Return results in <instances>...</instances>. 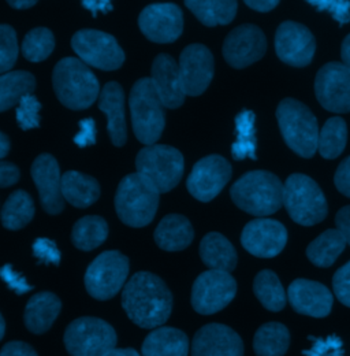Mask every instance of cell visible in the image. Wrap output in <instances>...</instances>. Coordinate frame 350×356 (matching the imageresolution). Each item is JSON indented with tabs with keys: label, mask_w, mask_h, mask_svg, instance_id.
I'll list each match as a JSON object with an SVG mask.
<instances>
[{
	"label": "cell",
	"mask_w": 350,
	"mask_h": 356,
	"mask_svg": "<svg viewBox=\"0 0 350 356\" xmlns=\"http://www.w3.org/2000/svg\"><path fill=\"white\" fill-rule=\"evenodd\" d=\"M306 356H344L341 339L331 336L326 340H316L313 347L304 353Z\"/></svg>",
	"instance_id": "bcb514c9"
},
{
	"label": "cell",
	"mask_w": 350,
	"mask_h": 356,
	"mask_svg": "<svg viewBox=\"0 0 350 356\" xmlns=\"http://www.w3.org/2000/svg\"><path fill=\"white\" fill-rule=\"evenodd\" d=\"M267 51V39L262 29L244 24L233 29L223 43V56L234 69H244L260 60Z\"/></svg>",
	"instance_id": "ac0fdd59"
},
{
	"label": "cell",
	"mask_w": 350,
	"mask_h": 356,
	"mask_svg": "<svg viewBox=\"0 0 350 356\" xmlns=\"http://www.w3.org/2000/svg\"><path fill=\"white\" fill-rule=\"evenodd\" d=\"M283 204L290 218L303 226H313L326 220L328 206L315 179L301 173L289 176L283 185Z\"/></svg>",
	"instance_id": "52a82bcc"
},
{
	"label": "cell",
	"mask_w": 350,
	"mask_h": 356,
	"mask_svg": "<svg viewBox=\"0 0 350 356\" xmlns=\"http://www.w3.org/2000/svg\"><path fill=\"white\" fill-rule=\"evenodd\" d=\"M185 6L203 25L212 28L233 22L238 3L234 0H186Z\"/></svg>",
	"instance_id": "4dcf8cb0"
},
{
	"label": "cell",
	"mask_w": 350,
	"mask_h": 356,
	"mask_svg": "<svg viewBox=\"0 0 350 356\" xmlns=\"http://www.w3.org/2000/svg\"><path fill=\"white\" fill-rule=\"evenodd\" d=\"M231 178V165L220 155H208L192 169L186 186L189 193L200 202H211L223 191Z\"/></svg>",
	"instance_id": "2e32d148"
},
{
	"label": "cell",
	"mask_w": 350,
	"mask_h": 356,
	"mask_svg": "<svg viewBox=\"0 0 350 356\" xmlns=\"http://www.w3.org/2000/svg\"><path fill=\"white\" fill-rule=\"evenodd\" d=\"M17 33L10 25L0 24V76L8 73L18 58Z\"/></svg>",
	"instance_id": "ab89813d"
},
{
	"label": "cell",
	"mask_w": 350,
	"mask_h": 356,
	"mask_svg": "<svg viewBox=\"0 0 350 356\" xmlns=\"http://www.w3.org/2000/svg\"><path fill=\"white\" fill-rule=\"evenodd\" d=\"M348 143V125L344 118L333 117L326 121L324 127L319 132V154L324 159L338 158Z\"/></svg>",
	"instance_id": "74e56055"
},
{
	"label": "cell",
	"mask_w": 350,
	"mask_h": 356,
	"mask_svg": "<svg viewBox=\"0 0 350 356\" xmlns=\"http://www.w3.org/2000/svg\"><path fill=\"white\" fill-rule=\"evenodd\" d=\"M8 4L12 7V8H15V10H26V8H31V7H33L35 4H36V1L35 0H10L8 1Z\"/></svg>",
	"instance_id": "6f0895ef"
},
{
	"label": "cell",
	"mask_w": 350,
	"mask_h": 356,
	"mask_svg": "<svg viewBox=\"0 0 350 356\" xmlns=\"http://www.w3.org/2000/svg\"><path fill=\"white\" fill-rule=\"evenodd\" d=\"M108 236V225L99 216H87L78 220L72 230V243L81 251L100 247Z\"/></svg>",
	"instance_id": "e575fe53"
},
{
	"label": "cell",
	"mask_w": 350,
	"mask_h": 356,
	"mask_svg": "<svg viewBox=\"0 0 350 356\" xmlns=\"http://www.w3.org/2000/svg\"><path fill=\"white\" fill-rule=\"evenodd\" d=\"M230 196L240 210L255 217H268L283 206V184L274 173L253 170L233 184Z\"/></svg>",
	"instance_id": "7a4b0ae2"
},
{
	"label": "cell",
	"mask_w": 350,
	"mask_h": 356,
	"mask_svg": "<svg viewBox=\"0 0 350 356\" xmlns=\"http://www.w3.org/2000/svg\"><path fill=\"white\" fill-rule=\"evenodd\" d=\"M341 58H342L344 65L350 67V35L345 38V40L342 42V45H341Z\"/></svg>",
	"instance_id": "11a10c76"
},
{
	"label": "cell",
	"mask_w": 350,
	"mask_h": 356,
	"mask_svg": "<svg viewBox=\"0 0 350 356\" xmlns=\"http://www.w3.org/2000/svg\"><path fill=\"white\" fill-rule=\"evenodd\" d=\"M310 6L317 11L328 13L340 25L350 22V1L348 0H310Z\"/></svg>",
	"instance_id": "b9f144b4"
},
{
	"label": "cell",
	"mask_w": 350,
	"mask_h": 356,
	"mask_svg": "<svg viewBox=\"0 0 350 356\" xmlns=\"http://www.w3.org/2000/svg\"><path fill=\"white\" fill-rule=\"evenodd\" d=\"M99 108L107 115V131L111 143L115 147H122L128 141V129L125 118V92L124 88L110 81L101 89L99 96Z\"/></svg>",
	"instance_id": "cb8c5ba5"
},
{
	"label": "cell",
	"mask_w": 350,
	"mask_h": 356,
	"mask_svg": "<svg viewBox=\"0 0 350 356\" xmlns=\"http://www.w3.org/2000/svg\"><path fill=\"white\" fill-rule=\"evenodd\" d=\"M129 259L119 251L100 254L87 268L85 288L97 300L112 299L126 284Z\"/></svg>",
	"instance_id": "30bf717a"
},
{
	"label": "cell",
	"mask_w": 350,
	"mask_h": 356,
	"mask_svg": "<svg viewBox=\"0 0 350 356\" xmlns=\"http://www.w3.org/2000/svg\"><path fill=\"white\" fill-rule=\"evenodd\" d=\"M129 107L133 132L137 140L145 145L156 144L166 127V114L151 77L140 79L133 86Z\"/></svg>",
	"instance_id": "5b68a950"
},
{
	"label": "cell",
	"mask_w": 350,
	"mask_h": 356,
	"mask_svg": "<svg viewBox=\"0 0 350 356\" xmlns=\"http://www.w3.org/2000/svg\"><path fill=\"white\" fill-rule=\"evenodd\" d=\"M138 26L153 43H174L183 31V14L174 3H153L141 11Z\"/></svg>",
	"instance_id": "5bb4252c"
},
{
	"label": "cell",
	"mask_w": 350,
	"mask_h": 356,
	"mask_svg": "<svg viewBox=\"0 0 350 356\" xmlns=\"http://www.w3.org/2000/svg\"><path fill=\"white\" fill-rule=\"evenodd\" d=\"M52 86L59 102L70 110H85L100 96L93 72L78 58H63L53 67Z\"/></svg>",
	"instance_id": "3957f363"
},
{
	"label": "cell",
	"mask_w": 350,
	"mask_h": 356,
	"mask_svg": "<svg viewBox=\"0 0 350 356\" xmlns=\"http://www.w3.org/2000/svg\"><path fill=\"white\" fill-rule=\"evenodd\" d=\"M275 51L283 63L294 67H306L313 60L316 40L303 24L285 21L278 26L275 33Z\"/></svg>",
	"instance_id": "9a60e30c"
},
{
	"label": "cell",
	"mask_w": 350,
	"mask_h": 356,
	"mask_svg": "<svg viewBox=\"0 0 350 356\" xmlns=\"http://www.w3.org/2000/svg\"><path fill=\"white\" fill-rule=\"evenodd\" d=\"M333 289L337 299L344 306L350 307V261L334 274Z\"/></svg>",
	"instance_id": "ee69618b"
},
{
	"label": "cell",
	"mask_w": 350,
	"mask_h": 356,
	"mask_svg": "<svg viewBox=\"0 0 350 356\" xmlns=\"http://www.w3.org/2000/svg\"><path fill=\"white\" fill-rule=\"evenodd\" d=\"M80 132L74 136V143L76 145L85 148L89 145H93L96 143V122L92 118H85L80 121Z\"/></svg>",
	"instance_id": "7dc6e473"
},
{
	"label": "cell",
	"mask_w": 350,
	"mask_h": 356,
	"mask_svg": "<svg viewBox=\"0 0 350 356\" xmlns=\"http://www.w3.org/2000/svg\"><path fill=\"white\" fill-rule=\"evenodd\" d=\"M188 336L175 327H159L149 333L141 347V356H188Z\"/></svg>",
	"instance_id": "4316f807"
},
{
	"label": "cell",
	"mask_w": 350,
	"mask_h": 356,
	"mask_svg": "<svg viewBox=\"0 0 350 356\" xmlns=\"http://www.w3.org/2000/svg\"><path fill=\"white\" fill-rule=\"evenodd\" d=\"M60 186L65 202H69L77 209H87L100 197L97 179L76 170L63 173Z\"/></svg>",
	"instance_id": "83f0119b"
},
{
	"label": "cell",
	"mask_w": 350,
	"mask_h": 356,
	"mask_svg": "<svg viewBox=\"0 0 350 356\" xmlns=\"http://www.w3.org/2000/svg\"><path fill=\"white\" fill-rule=\"evenodd\" d=\"M253 292L262 307L268 312H282L288 302V295L278 278L271 270L260 271L253 282Z\"/></svg>",
	"instance_id": "8d00e7d4"
},
{
	"label": "cell",
	"mask_w": 350,
	"mask_h": 356,
	"mask_svg": "<svg viewBox=\"0 0 350 356\" xmlns=\"http://www.w3.org/2000/svg\"><path fill=\"white\" fill-rule=\"evenodd\" d=\"M276 120L288 147L301 158H312L317 151L319 127L304 103L286 97L276 108Z\"/></svg>",
	"instance_id": "8992f818"
},
{
	"label": "cell",
	"mask_w": 350,
	"mask_h": 356,
	"mask_svg": "<svg viewBox=\"0 0 350 356\" xmlns=\"http://www.w3.org/2000/svg\"><path fill=\"white\" fill-rule=\"evenodd\" d=\"M289 346V329L279 322L264 323L253 339V350L258 356H283Z\"/></svg>",
	"instance_id": "836d02e7"
},
{
	"label": "cell",
	"mask_w": 350,
	"mask_h": 356,
	"mask_svg": "<svg viewBox=\"0 0 350 356\" xmlns=\"http://www.w3.org/2000/svg\"><path fill=\"white\" fill-rule=\"evenodd\" d=\"M151 80L166 108L175 110L185 103L186 93L182 86L179 66L173 56L169 54H159L155 58Z\"/></svg>",
	"instance_id": "603a6c76"
},
{
	"label": "cell",
	"mask_w": 350,
	"mask_h": 356,
	"mask_svg": "<svg viewBox=\"0 0 350 356\" xmlns=\"http://www.w3.org/2000/svg\"><path fill=\"white\" fill-rule=\"evenodd\" d=\"M4 332H6V322H4V319H3V316H1V314H0V340H1L3 336H4Z\"/></svg>",
	"instance_id": "91938a15"
},
{
	"label": "cell",
	"mask_w": 350,
	"mask_h": 356,
	"mask_svg": "<svg viewBox=\"0 0 350 356\" xmlns=\"http://www.w3.org/2000/svg\"><path fill=\"white\" fill-rule=\"evenodd\" d=\"M237 293V282L230 273L208 270L201 273L192 288V306L201 315H211L227 307Z\"/></svg>",
	"instance_id": "7c38bea8"
},
{
	"label": "cell",
	"mask_w": 350,
	"mask_h": 356,
	"mask_svg": "<svg viewBox=\"0 0 350 356\" xmlns=\"http://www.w3.org/2000/svg\"><path fill=\"white\" fill-rule=\"evenodd\" d=\"M87 10H89L93 17L97 15V13H110L112 10V3L111 1H106V0H87V1H83L81 3Z\"/></svg>",
	"instance_id": "f5cc1de1"
},
{
	"label": "cell",
	"mask_w": 350,
	"mask_h": 356,
	"mask_svg": "<svg viewBox=\"0 0 350 356\" xmlns=\"http://www.w3.org/2000/svg\"><path fill=\"white\" fill-rule=\"evenodd\" d=\"M160 202L159 191L138 173L122 178L115 195L119 220L131 227H144L153 221Z\"/></svg>",
	"instance_id": "277c9868"
},
{
	"label": "cell",
	"mask_w": 350,
	"mask_h": 356,
	"mask_svg": "<svg viewBox=\"0 0 350 356\" xmlns=\"http://www.w3.org/2000/svg\"><path fill=\"white\" fill-rule=\"evenodd\" d=\"M33 255L38 259V262L43 265L58 266L62 259L60 251L58 250L55 241L45 237H40L33 243Z\"/></svg>",
	"instance_id": "7bdbcfd3"
},
{
	"label": "cell",
	"mask_w": 350,
	"mask_h": 356,
	"mask_svg": "<svg viewBox=\"0 0 350 356\" xmlns=\"http://www.w3.org/2000/svg\"><path fill=\"white\" fill-rule=\"evenodd\" d=\"M135 169L159 193H166L174 189L183 176V155L170 145H147L137 154Z\"/></svg>",
	"instance_id": "ba28073f"
},
{
	"label": "cell",
	"mask_w": 350,
	"mask_h": 356,
	"mask_svg": "<svg viewBox=\"0 0 350 356\" xmlns=\"http://www.w3.org/2000/svg\"><path fill=\"white\" fill-rule=\"evenodd\" d=\"M19 179V169L11 162L0 161V188H8Z\"/></svg>",
	"instance_id": "681fc988"
},
{
	"label": "cell",
	"mask_w": 350,
	"mask_h": 356,
	"mask_svg": "<svg viewBox=\"0 0 350 356\" xmlns=\"http://www.w3.org/2000/svg\"><path fill=\"white\" fill-rule=\"evenodd\" d=\"M337 229L342 233L347 240V244L350 245V206L342 207L335 216Z\"/></svg>",
	"instance_id": "816d5d0a"
},
{
	"label": "cell",
	"mask_w": 350,
	"mask_h": 356,
	"mask_svg": "<svg viewBox=\"0 0 350 356\" xmlns=\"http://www.w3.org/2000/svg\"><path fill=\"white\" fill-rule=\"evenodd\" d=\"M288 299L294 312L313 318L327 316L334 303L333 293L327 286L306 278L294 280L290 284Z\"/></svg>",
	"instance_id": "7402d4cb"
},
{
	"label": "cell",
	"mask_w": 350,
	"mask_h": 356,
	"mask_svg": "<svg viewBox=\"0 0 350 356\" xmlns=\"http://www.w3.org/2000/svg\"><path fill=\"white\" fill-rule=\"evenodd\" d=\"M31 175L40 195L44 211L58 216L65 210V199L62 195V176L56 159L49 154L39 155L32 163Z\"/></svg>",
	"instance_id": "ffe728a7"
},
{
	"label": "cell",
	"mask_w": 350,
	"mask_h": 356,
	"mask_svg": "<svg viewBox=\"0 0 350 356\" xmlns=\"http://www.w3.org/2000/svg\"><path fill=\"white\" fill-rule=\"evenodd\" d=\"M36 89V79L25 70L8 72L0 76V113L10 110Z\"/></svg>",
	"instance_id": "1f68e13d"
},
{
	"label": "cell",
	"mask_w": 350,
	"mask_h": 356,
	"mask_svg": "<svg viewBox=\"0 0 350 356\" xmlns=\"http://www.w3.org/2000/svg\"><path fill=\"white\" fill-rule=\"evenodd\" d=\"M317 102L331 113H350V67L330 62L320 67L315 79Z\"/></svg>",
	"instance_id": "4fadbf2b"
},
{
	"label": "cell",
	"mask_w": 350,
	"mask_h": 356,
	"mask_svg": "<svg viewBox=\"0 0 350 356\" xmlns=\"http://www.w3.org/2000/svg\"><path fill=\"white\" fill-rule=\"evenodd\" d=\"M8 152H10V138L3 132H0V161L6 158Z\"/></svg>",
	"instance_id": "9f6ffc18"
},
{
	"label": "cell",
	"mask_w": 350,
	"mask_h": 356,
	"mask_svg": "<svg viewBox=\"0 0 350 356\" xmlns=\"http://www.w3.org/2000/svg\"><path fill=\"white\" fill-rule=\"evenodd\" d=\"M288 243V230L283 223L269 218H256L247 223L241 233L242 247L258 258L279 255Z\"/></svg>",
	"instance_id": "d6986e66"
},
{
	"label": "cell",
	"mask_w": 350,
	"mask_h": 356,
	"mask_svg": "<svg viewBox=\"0 0 350 356\" xmlns=\"http://www.w3.org/2000/svg\"><path fill=\"white\" fill-rule=\"evenodd\" d=\"M334 182L337 189L342 195L350 197V156H348L345 161H342L341 165L338 166L334 176Z\"/></svg>",
	"instance_id": "c3c4849f"
},
{
	"label": "cell",
	"mask_w": 350,
	"mask_h": 356,
	"mask_svg": "<svg viewBox=\"0 0 350 356\" xmlns=\"http://www.w3.org/2000/svg\"><path fill=\"white\" fill-rule=\"evenodd\" d=\"M55 48L53 33L47 28H35L24 38L21 45L25 59L33 63L45 60Z\"/></svg>",
	"instance_id": "f35d334b"
},
{
	"label": "cell",
	"mask_w": 350,
	"mask_h": 356,
	"mask_svg": "<svg viewBox=\"0 0 350 356\" xmlns=\"http://www.w3.org/2000/svg\"><path fill=\"white\" fill-rule=\"evenodd\" d=\"M72 48L80 60L99 70H118L125 62V52L117 39L101 31H78L72 39Z\"/></svg>",
	"instance_id": "8fae6325"
},
{
	"label": "cell",
	"mask_w": 350,
	"mask_h": 356,
	"mask_svg": "<svg viewBox=\"0 0 350 356\" xmlns=\"http://www.w3.org/2000/svg\"><path fill=\"white\" fill-rule=\"evenodd\" d=\"M200 258L211 270L230 273L237 266V251L220 233L211 232L200 243Z\"/></svg>",
	"instance_id": "f1b7e54d"
},
{
	"label": "cell",
	"mask_w": 350,
	"mask_h": 356,
	"mask_svg": "<svg viewBox=\"0 0 350 356\" xmlns=\"http://www.w3.org/2000/svg\"><path fill=\"white\" fill-rule=\"evenodd\" d=\"M192 356H244V343L228 326L210 323L194 334Z\"/></svg>",
	"instance_id": "44dd1931"
},
{
	"label": "cell",
	"mask_w": 350,
	"mask_h": 356,
	"mask_svg": "<svg viewBox=\"0 0 350 356\" xmlns=\"http://www.w3.org/2000/svg\"><path fill=\"white\" fill-rule=\"evenodd\" d=\"M255 121L256 115L251 110H244L235 117L237 138L231 145V155L235 161H242L245 158H251L253 161L258 159Z\"/></svg>",
	"instance_id": "d590c367"
},
{
	"label": "cell",
	"mask_w": 350,
	"mask_h": 356,
	"mask_svg": "<svg viewBox=\"0 0 350 356\" xmlns=\"http://www.w3.org/2000/svg\"><path fill=\"white\" fill-rule=\"evenodd\" d=\"M0 356H39L38 353L26 343L22 341H11L7 343L1 351Z\"/></svg>",
	"instance_id": "f907efd6"
},
{
	"label": "cell",
	"mask_w": 350,
	"mask_h": 356,
	"mask_svg": "<svg viewBox=\"0 0 350 356\" xmlns=\"http://www.w3.org/2000/svg\"><path fill=\"white\" fill-rule=\"evenodd\" d=\"M108 356H141L133 348H115L112 350Z\"/></svg>",
	"instance_id": "680465c9"
},
{
	"label": "cell",
	"mask_w": 350,
	"mask_h": 356,
	"mask_svg": "<svg viewBox=\"0 0 350 356\" xmlns=\"http://www.w3.org/2000/svg\"><path fill=\"white\" fill-rule=\"evenodd\" d=\"M62 310L59 298L51 292H40L32 296L25 309V326L36 334L45 333Z\"/></svg>",
	"instance_id": "484cf974"
},
{
	"label": "cell",
	"mask_w": 350,
	"mask_h": 356,
	"mask_svg": "<svg viewBox=\"0 0 350 356\" xmlns=\"http://www.w3.org/2000/svg\"><path fill=\"white\" fill-rule=\"evenodd\" d=\"M122 307L137 326L153 329L170 318L173 295L162 278L149 271H140L124 288Z\"/></svg>",
	"instance_id": "6da1fadb"
},
{
	"label": "cell",
	"mask_w": 350,
	"mask_h": 356,
	"mask_svg": "<svg viewBox=\"0 0 350 356\" xmlns=\"http://www.w3.org/2000/svg\"><path fill=\"white\" fill-rule=\"evenodd\" d=\"M35 217V202L32 196L18 189L12 192L3 204L1 223L8 230H19L25 227Z\"/></svg>",
	"instance_id": "d6a6232c"
},
{
	"label": "cell",
	"mask_w": 350,
	"mask_h": 356,
	"mask_svg": "<svg viewBox=\"0 0 350 356\" xmlns=\"http://www.w3.org/2000/svg\"><path fill=\"white\" fill-rule=\"evenodd\" d=\"M65 346L72 356H108L115 350L117 333L106 321L84 316L67 326Z\"/></svg>",
	"instance_id": "9c48e42d"
},
{
	"label": "cell",
	"mask_w": 350,
	"mask_h": 356,
	"mask_svg": "<svg viewBox=\"0 0 350 356\" xmlns=\"http://www.w3.org/2000/svg\"><path fill=\"white\" fill-rule=\"evenodd\" d=\"M245 4L255 11L268 13V11H272L279 4V1L278 0H247Z\"/></svg>",
	"instance_id": "db71d44e"
},
{
	"label": "cell",
	"mask_w": 350,
	"mask_h": 356,
	"mask_svg": "<svg viewBox=\"0 0 350 356\" xmlns=\"http://www.w3.org/2000/svg\"><path fill=\"white\" fill-rule=\"evenodd\" d=\"M347 240L338 229H328L317 236L306 248L308 259L317 267H330L344 252Z\"/></svg>",
	"instance_id": "f546056e"
},
{
	"label": "cell",
	"mask_w": 350,
	"mask_h": 356,
	"mask_svg": "<svg viewBox=\"0 0 350 356\" xmlns=\"http://www.w3.org/2000/svg\"><path fill=\"white\" fill-rule=\"evenodd\" d=\"M153 238L158 247L165 251H182L192 244L194 230L186 217L181 214H169L156 226Z\"/></svg>",
	"instance_id": "d4e9b609"
},
{
	"label": "cell",
	"mask_w": 350,
	"mask_h": 356,
	"mask_svg": "<svg viewBox=\"0 0 350 356\" xmlns=\"http://www.w3.org/2000/svg\"><path fill=\"white\" fill-rule=\"evenodd\" d=\"M0 278L17 295H25L33 289V286L28 284L25 277H22L18 271H15L11 265H4L0 268Z\"/></svg>",
	"instance_id": "f6af8a7d"
},
{
	"label": "cell",
	"mask_w": 350,
	"mask_h": 356,
	"mask_svg": "<svg viewBox=\"0 0 350 356\" xmlns=\"http://www.w3.org/2000/svg\"><path fill=\"white\" fill-rule=\"evenodd\" d=\"M40 110L42 103L36 99L35 95L25 96L15 111V118L22 131H31L40 127Z\"/></svg>",
	"instance_id": "60d3db41"
},
{
	"label": "cell",
	"mask_w": 350,
	"mask_h": 356,
	"mask_svg": "<svg viewBox=\"0 0 350 356\" xmlns=\"http://www.w3.org/2000/svg\"><path fill=\"white\" fill-rule=\"evenodd\" d=\"M178 66L186 96L203 95L214 79V55L204 44L188 45L181 52Z\"/></svg>",
	"instance_id": "e0dca14e"
}]
</instances>
